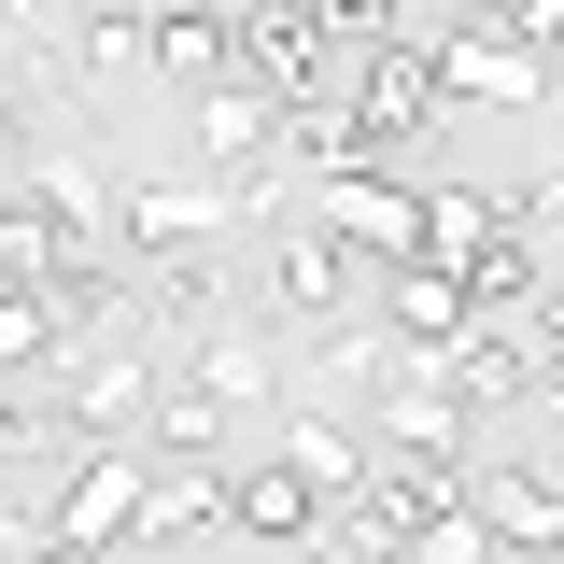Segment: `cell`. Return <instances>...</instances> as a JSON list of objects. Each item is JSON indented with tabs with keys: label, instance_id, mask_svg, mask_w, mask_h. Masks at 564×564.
Returning <instances> with one entry per match:
<instances>
[{
	"label": "cell",
	"instance_id": "6da1fadb",
	"mask_svg": "<svg viewBox=\"0 0 564 564\" xmlns=\"http://www.w3.org/2000/svg\"><path fill=\"white\" fill-rule=\"evenodd\" d=\"M141 480H155V452H141V423H128V437H99V452L70 466V494L43 508V522H29V551H128Z\"/></svg>",
	"mask_w": 564,
	"mask_h": 564
},
{
	"label": "cell",
	"instance_id": "7a4b0ae2",
	"mask_svg": "<svg viewBox=\"0 0 564 564\" xmlns=\"http://www.w3.org/2000/svg\"><path fill=\"white\" fill-rule=\"evenodd\" d=\"M423 85L437 99H551V43H522L508 14H466L423 43Z\"/></svg>",
	"mask_w": 564,
	"mask_h": 564
},
{
	"label": "cell",
	"instance_id": "3957f363",
	"mask_svg": "<svg viewBox=\"0 0 564 564\" xmlns=\"http://www.w3.org/2000/svg\"><path fill=\"white\" fill-rule=\"evenodd\" d=\"M113 226H128V254H212L240 226V198L226 184H141V198H113Z\"/></svg>",
	"mask_w": 564,
	"mask_h": 564
},
{
	"label": "cell",
	"instance_id": "277c9868",
	"mask_svg": "<svg viewBox=\"0 0 564 564\" xmlns=\"http://www.w3.org/2000/svg\"><path fill=\"white\" fill-rule=\"evenodd\" d=\"M423 113H437V85H423V43H410V29H381V43H367V85H352V141L381 155V141H410Z\"/></svg>",
	"mask_w": 564,
	"mask_h": 564
},
{
	"label": "cell",
	"instance_id": "5b68a950",
	"mask_svg": "<svg viewBox=\"0 0 564 564\" xmlns=\"http://www.w3.org/2000/svg\"><path fill=\"white\" fill-rule=\"evenodd\" d=\"M352 282H367V254H352L339 226H296V240H269V311H282V325H311V311H339Z\"/></svg>",
	"mask_w": 564,
	"mask_h": 564
},
{
	"label": "cell",
	"instance_id": "8992f818",
	"mask_svg": "<svg viewBox=\"0 0 564 564\" xmlns=\"http://www.w3.org/2000/svg\"><path fill=\"white\" fill-rule=\"evenodd\" d=\"M367 282H381V311H395V339H423V352H437V339H466V325H480V296H466L452 269H437V254H381Z\"/></svg>",
	"mask_w": 564,
	"mask_h": 564
},
{
	"label": "cell",
	"instance_id": "52a82bcc",
	"mask_svg": "<svg viewBox=\"0 0 564 564\" xmlns=\"http://www.w3.org/2000/svg\"><path fill=\"white\" fill-rule=\"evenodd\" d=\"M226 536H254V551H296V536H325V494L296 480V466H254V480H226Z\"/></svg>",
	"mask_w": 564,
	"mask_h": 564
},
{
	"label": "cell",
	"instance_id": "ba28073f",
	"mask_svg": "<svg viewBox=\"0 0 564 564\" xmlns=\"http://www.w3.org/2000/svg\"><path fill=\"white\" fill-rule=\"evenodd\" d=\"M325 226L381 269V254H410V240H423V198H410V184H367V170H325Z\"/></svg>",
	"mask_w": 564,
	"mask_h": 564
},
{
	"label": "cell",
	"instance_id": "9c48e42d",
	"mask_svg": "<svg viewBox=\"0 0 564 564\" xmlns=\"http://www.w3.org/2000/svg\"><path fill=\"white\" fill-rule=\"evenodd\" d=\"M466 522H480L494 551H551V466H494V480H466Z\"/></svg>",
	"mask_w": 564,
	"mask_h": 564
},
{
	"label": "cell",
	"instance_id": "30bf717a",
	"mask_svg": "<svg viewBox=\"0 0 564 564\" xmlns=\"http://www.w3.org/2000/svg\"><path fill=\"white\" fill-rule=\"evenodd\" d=\"M184 381H198V395H226V410H254V395L282 381V352L254 339V325H198V352H184Z\"/></svg>",
	"mask_w": 564,
	"mask_h": 564
},
{
	"label": "cell",
	"instance_id": "8fae6325",
	"mask_svg": "<svg viewBox=\"0 0 564 564\" xmlns=\"http://www.w3.org/2000/svg\"><path fill=\"white\" fill-rule=\"evenodd\" d=\"M141 70H170V85H212V70H226V14H198V0L141 14Z\"/></svg>",
	"mask_w": 564,
	"mask_h": 564
},
{
	"label": "cell",
	"instance_id": "7c38bea8",
	"mask_svg": "<svg viewBox=\"0 0 564 564\" xmlns=\"http://www.w3.org/2000/svg\"><path fill=\"white\" fill-rule=\"evenodd\" d=\"M198 141H212V155H269V141H282V99H269V85H240V70H212Z\"/></svg>",
	"mask_w": 564,
	"mask_h": 564
},
{
	"label": "cell",
	"instance_id": "4fadbf2b",
	"mask_svg": "<svg viewBox=\"0 0 564 564\" xmlns=\"http://www.w3.org/2000/svg\"><path fill=\"white\" fill-rule=\"evenodd\" d=\"M282 466H296V480H311V494H325V508H339V494H352V466H367V452H352V423H325V410H296V423H282Z\"/></svg>",
	"mask_w": 564,
	"mask_h": 564
},
{
	"label": "cell",
	"instance_id": "5bb4252c",
	"mask_svg": "<svg viewBox=\"0 0 564 564\" xmlns=\"http://www.w3.org/2000/svg\"><path fill=\"white\" fill-rule=\"evenodd\" d=\"M43 269H57V212L14 184V198H0V296H29Z\"/></svg>",
	"mask_w": 564,
	"mask_h": 564
},
{
	"label": "cell",
	"instance_id": "9a60e30c",
	"mask_svg": "<svg viewBox=\"0 0 564 564\" xmlns=\"http://www.w3.org/2000/svg\"><path fill=\"white\" fill-rule=\"evenodd\" d=\"M85 57H99V70H141V14H85Z\"/></svg>",
	"mask_w": 564,
	"mask_h": 564
},
{
	"label": "cell",
	"instance_id": "2e32d148",
	"mask_svg": "<svg viewBox=\"0 0 564 564\" xmlns=\"http://www.w3.org/2000/svg\"><path fill=\"white\" fill-rule=\"evenodd\" d=\"M29 352H57V339H43V311H29V296H0V367H29Z\"/></svg>",
	"mask_w": 564,
	"mask_h": 564
},
{
	"label": "cell",
	"instance_id": "e0dca14e",
	"mask_svg": "<svg viewBox=\"0 0 564 564\" xmlns=\"http://www.w3.org/2000/svg\"><path fill=\"white\" fill-rule=\"evenodd\" d=\"M198 14H226V0H198Z\"/></svg>",
	"mask_w": 564,
	"mask_h": 564
}]
</instances>
